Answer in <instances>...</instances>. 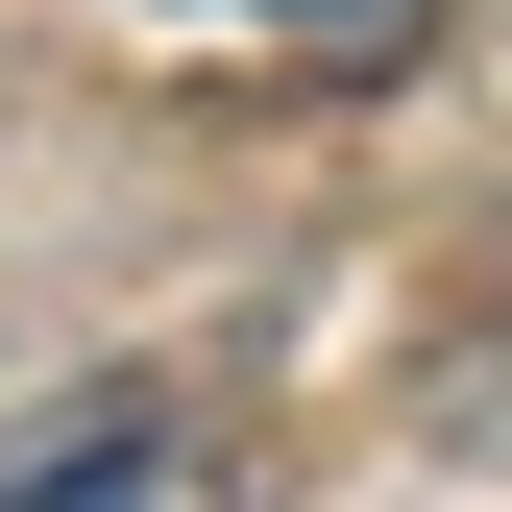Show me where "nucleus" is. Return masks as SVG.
<instances>
[{
  "instance_id": "f257e3e1",
  "label": "nucleus",
  "mask_w": 512,
  "mask_h": 512,
  "mask_svg": "<svg viewBox=\"0 0 512 512\" xmlns=\"http://www.w3.org/2000/svg\"><path fill=\"white\" fill-rule=\"evenodd\" d=\"M0 512H244V488H220L171 415H74V439H25V464H0Z\"/></svg>"
},
{
  "instance_id": "f03ea898",
  "label": "nucleus",
  "mask_w": 512,
  "mask_h": 512,
  "mask_svg": "<svg viewBox=\"0 0 512 512\" xmlns=\"http://www.w3.org/2000/svg\"><path fill=\"white\" fill-rule=\"evenodd\" d=\"M196 25H317V49H391L415 0H196Z\"/></svg>"
}]
</instances>
